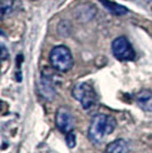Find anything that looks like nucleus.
Masks as SVG:
<instances>
[{"mask_svg": "<svg viewBox=\"0 0 152 153\" xmlns=\"http://www.w3.org/2000/svg\"><path fill=\"white\" fill-rule=\"evenodd\" d=\"M72 96L78 102H80L81 106L85 110L93 108L96 103V93L93 86L88 82H79L72 89Z\"/></svg>", "mask_w": 152, "mask_h": 153, "instance_id": "obj_3", "label": "nucleus"}, {"mask_svg": "<svg viewBox=\"0 0 152 153\" xmlns=\"http://www.w3.org/2000/svg\"><path fill=\"white\" fill-rule=\"evenodd\" d=\"M135 101L139 108L146 112H152V91L143 89L135 96Z\"/></svg>", "mask_w": 152, "mask_h": 153, "instance_id": "obj_6", "label": "nucleus"}, {"mask_svg": "<svg viewBox=\"0 0 152 153\" xmlns=\"http://www.w3.org/2000/svg\"><path fill=\"white\" fill-rule=\"evenodd\" d=\"M32 1H37V0H32Z\"/></svg>", "mask_w": 152, "mask_h": 153, "instance_id": "obj_10", "label": "nucleus"}, {"mask_svg": "<svg viewBox=\"0 0 152 153\" xmlns=\"http://www.w3.org/2000/svg\"><path fill=\"white\" fill-rule=\"evenodd\" d=\"M55 122L57 128L64 134L73 131L75 129V117L72 115V112L68 108L62 106L57 110Z\"/></svg>", "mask_w": 152, "mask_h": 153, "instance_id": "obj_5", "label": "nucleus"}, {"mask_svg": "<svg viewBox=\"0 0 152 153\" xmlns=\"http://www.w3.org/2000/svg\"><path fill=\"white\" fill-rule=\"evenodd\" d=\"M148 1H149V2H152V0H148Z\"/></svg>", "mask_w": 152, "mask_h": 153, "instance_id": "obj_9", "label": "nucleus"}, {"mask_svg": "<svg viewBox=\"0 0 152 153\" xmlns=\"http://www.w3.org/2000/svg\"><path fill=\"white\" fill-rule=\"evenodd\" d=\"M130 146L125 140H115L107 146V153H129Z\"/></svg>", "mask_w": 152, "mask_h": 153, "instance_id": "obj_7", "label": "nucleus"}, {"mask_svg": "<svg viewBox=\"0 0 152 153\" xmlns=\"http://www.w3.org/2000/svg\"><path fill=\"white\" fill-rule=\"evenodd\" d=\"M117 127V120L112 115L96 114L89 125L88 136L96 144H101L113 133Z\"/></svg>", "mask_w": 152, "mask_h": 153, "instance_id": "obj_1", "label": "nucleus"}, {"mask_svg": "<svg viewBox=\"0 0 152 153\" xmlns=\"http://www.w3.org/2000/svg\"><path fill=\"white\" fill-rule=\"evenodd\" d=\"M112 53L119 61H133L135 58V51L126 37H118L112 42Z\"/></svg>", "mask_w": 152, "mask_h": 153, "instance_id": "obj_4", "label": "nucleus"}, {"mask_svg": "<svg viewBox=\"0 0 152 153\" xmlns=\"http://www.w3.org/2000/svg\"><path fill=\"white\" fill-rule=\"evenodd\" d=\"M76 134L73 133V131H70L66 134V144H68V146L70 149H73V147L76 146L77 142H76Z\"/></svg>", "mask_w": 152, "mask_h": 153, "instance_id": "obj_8", "label": "nucleus"}, {"mask_svg": "<svg viewBox=\"0 0 152 153\" xmlns=\"http://www.w3.org/2000/svg\"><path fill=\"white\" fill-rule=\"evenodd\" d=\"M51 66L60 72H68L73 66V57L66 46L60 45L51 49L49 54Z\"/></svg>", "mask_w": 152, "mask_h": 153, "instance_id": "obj_2", "label": "nucleus"}]
</instances>
